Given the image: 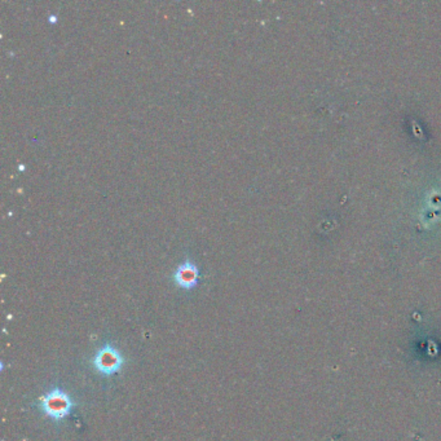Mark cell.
<instances>
[{
  "label": "cell",
  "mask_w": 441,
  "mask_h": 441,
  "mask_svg": "<svg viewBox=\"0 0 441 441\" xmlns=\"http://www.w3.org/2000/svg\"><path fill=\"white\" fill-rule=\"evenodd\" d=\"M40 412L53 422L65 421L75 408V402L65 390L55 387L39 399Z\"/></svg>",
  "instance_id": "obj_1"
},
{
  "label": "cell",
  "mask_w": 441,
  "mask_h": 441,
  "mask_svg": "<svg viewBox=\"0 0 441 441\" xmlns=\"http://www.w3.org/2000/svg\"><path fill=\"white\" fill-rule=\"evenodd\" d=\"M125 363H126L125 356L117 347L110 343L104 344L102 347H100L92 359V365L95 370L105 377H111L120 372Z\"/></svg>",
  "instance_id": "obj_2"
},
{
  "label": "cell",
  "mask_w": 441,
  "mask_h": 441,
  "mask_svg": "<svg viewBox=\"0 0 441 441\" xmlns=\"http://www.w3.org/2000/svg\"><path fill=\"white\" fill-rule=\"evenodd\" d=\"M174 282L183 290H193L198 285L199 269L192 260H186L174 272Z\"/></svg>",
  "instance_id": "obj_3"
}]
</instances>
